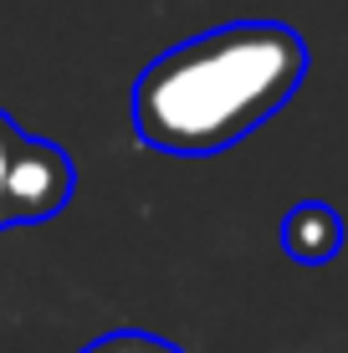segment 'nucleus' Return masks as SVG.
I'll list each match as a JSON object with an SVG mask.
<instances>
[{"label":"nucleus","instance_id":"1","mask_svg":"<svg viewBox=\"0 0 348 353\" xmlns=\"http://www.w3.org/2000/svg\"><path fill=\"white\" fill-rule=\"evenodd\" d=\"M303 77L307 41L287 21H225L139 72L134 133L170 159H215L277 118Z\"/></svg>","mask_w":348,"mask_h":353},{"label":"nucleus","instance_id":"2","mask_svg":"<svg viewBox=\"0 0 348 353\" xmlns=\"http://www.w3.org/2000/svg\"><path fill=\"white\" fill-rule=\"evenodd\" d=\"M77 194V164L62 143L31 139L0 108V230L41 225L62 215Z\"/></svg>","mask_w":348,"mask_h":353},{"label":"nucleus","instance_id":"3","mask_svg":"<svg viewBox=\"0 0 348 353\" xmlns=\"http://www.w3.org/2000/svg\"><path fill=\"white\" fill-rule=\"evenodd\" d=\"M282 251L297 266H323L343 251V215L328 200H303L282 215Z\"/></svg>","mask_w":348,"mask_h":353},{"label":"nucleus","instance_id":"4","mask_svg":"<svg viewBox=\"0 0 348 353\" xmlns=\"http://www.w3.org/2000/svg\"><path fill=\"white\" fill-rule=\"evenodd\" d=\"M82 353H185L179 343H170V338L159 333H139V327H123V333H103L92 338Z\"/></svg>","mask_w":348,"mask_h":353}]
</instances>
